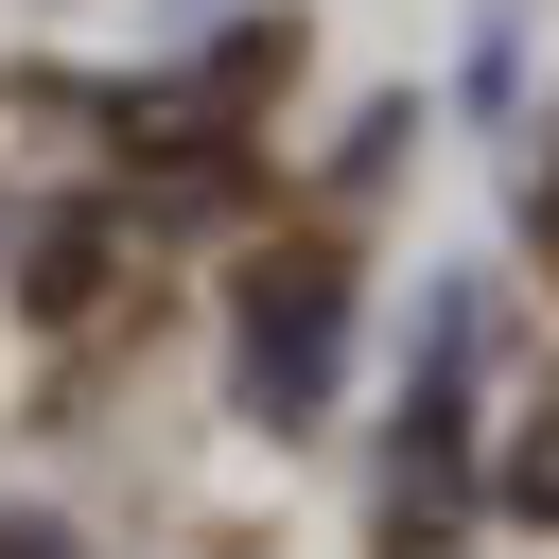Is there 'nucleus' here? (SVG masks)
Segmentation results:
<instances>
[{"mask_svg":"<svg viewBox=\"0 0 559 559\" xmlns=\"http://www.w3.org/2000/svg\"><path fill=\"white\" fill-rule=\"evenodd\" d=\"M227 384H245L262 437L332 419V384H349V262H332V245H262V262L227 280Z\"/></svg>","mask_w":559,"mask_h":559,"instance_id":"nucleus-1","label":"nucleus"},{"mask_svg":"<svg viewBox=\"0 0 559 559\" xmlns=\"http://www.w3.org/2000/svg\"><path fill=\"white\" fill-rule=\"evenodd\" d=\"M507 507H524V524H559V402L507 437Z\"/></svg>","mask_w":559,"mask_h":559,"instance_id":"nucleus-2","label":"nucleus"},{"mask_svg":"<svg viewBox=\"0 0 559 559\" xmlns=\"http://www.w3.org/2000/svg\"><path fill=\"white\" fill-rule=\"evenodd\" d=\"M524 245L559 262V122H542V157H524Z\"/></svg>","mask_w":559,"mask_h":559,"instance_id":"nucleus-3","label":"nucleus"}]
</instances>
